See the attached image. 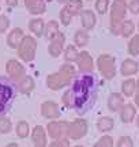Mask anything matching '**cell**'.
<instances>
[{
    "instance_id": "1",
    "label": "cell",
    "mask_w": 139,
    "mask_h": 147,
    "mask_svg": "<svg viewBox=\"0 0 139 147\" xmlns=\"http://www.w3.org/2000/svg\"><path fill=\"white\" fill-rule=\"evenodd\" d=\"M98 78L94 74H80L76 75L72 83L70 86L71 91L74 93L75 108L74 110L79 116L87 113L96 105L98 97Z\"/></svg>"
},
{
    "instance_id": "2",
    "label": "cell",
    "mask_w": 139,
    "mask_h": 147,
    "mask_svg": "<svg viewBox=\"0 0 139 147\" xmlns=\"http://www.w3.org/2000/svg\"><path fill=\"white\" fill-rule=\"evenodd\" d=\"M78 74H76V68H75L74 64L70 63H64L61 64L59 71L56 72L49 74L47 76V80H45V84L49 90L52 91H57V90H61L64 87H68L71 86L72 80L75 79Z\"/></svg>"
},
{
    "instance_id": "3",
    "label": "cell",
    "mask_w": 139,
    "mask_h": 147,
    "mask_svg": "<svg viewBox=\"0 0 139 147\" xmlns=\"http://www.w3.org/2000/svg\"><path fill=\"white\" fill-rule=\"evenodd\" d=\"M15 83L8 76L0 75V116L5 115L15 101Z\"/></svg>"
},
{
    "instance_id": "4",
    "label": "cell",
    "mask_w": 139,
    "mask_h": 147,
    "mask_svg": "<svg viewBox=\"0 0 139 147\" xmlns=\"http://www.w3.org/2000/svg\"><path fill=\"white\" fill-rule=\"evenodd\" d=\"M97 68L101 76L107 80H111L117 74V65H116V57L109 53H102L97 59Z\"/></svg>"
},
{
    "instance_id": "5",
    "label": "cell",
    "mask_w": 139,
    "mask_h": 147,
    "mask_svg": "<svg viewBox=\"0 0 139 147\" xmlns=\"http://www.w3.org/2000/svg\"><path fill=\"white\" fill-rule=\"evenodd\" d=\"M36 52H37V40H36V37L25 36L21 45L18 47V57L21 59L23 63H32L36 59Z\"/></svg>"
},
{
    "instance_id": "6",
    "label": "cell",
    "mask_w": 139,
    "mask_h": 147,
    "mask_svg": "<svg viewBox=\"0 0 139 147\" xmlns=\"http://www.w3.org/2000/svg\"><path fill=\"white\" fill-rule=\"evenodd\" d=\"M47 134L52 140L68 139V121L65 120H52L47 125Z\"/></svg>"
},
{
    "instance_id": "7",
    "label": "cell",
    "mask_w": 139,
    "mask_h": 147,
    "mask_svg": "<svg viewBox=\"0 0 139 147\" xmlns=\"http://www.w3.org/2000/svg\"><path fill=\"white\" fill-rule=\"evenodd\" d=\"M89 124L83 117H76L74 121L68 123V139L70 140H80L87 135Z\"/></svg>"
},
{
    "instance_id": "8",
    "label": "cell",
    "mask_w": 139,
    "mask_h": 147,
    "mask_svg": "<svg viewBox=\"0 0 139 147\" xmlns=\"http://www.w3.org/2000/svg\"><path fill=\"white\" fill-rule=\"evenodd\" d=\"M5 72H7V76L14 83H16L18 80H21L25 75H27L25 65L19 60H15V59H11V60L7 61V64H5Z\"/></svg>"
},
{
    "instance_id": "9",
    "label": "cell",
    "mask_w": 139,
    "mask_h": 147,
    "mask_svg": "<svg viewBox=\"0 0 139 147\" xmlns=\"http://www.w3.org/2000/svg\"><path fill=\"white\" fill-rule=\"evenodd\" d=\"M76 69L80 74H91L94 69V61L91 55L87 51H80L78 60H76Z\"/></svg>"
},
{
    "instance_id": "10",
    "label": "cell",
    "mask_w": 139,
    "mask_h": 147,
    "mask_svg": "<svg viewBox=\"0 0 139 147\" xmlns=\"http://www.w3.org/2000/svg\"><path fill=\"white\" fill-rule=\"evenodd\" d=\"M41 115H43L44 119H47V120H57L61 115V110H60V106L57 102H55V101H45L41 104Z\"/></svg>"
},
{
    "instance_id": "11",
    "label": "cell",
    "mask_w": 139,
    "mask_h": 147,
    "mask_svg": "<svg viewBox=\"0 0 139 147\" xmlns=\"http://www.w3.org/2000/svg\"><path fill=\"white\" fill-rule=\"evenodd\" d=\"M64 48H65V34L63 32H60L52 41H49L48 53L52 57L56 59V57H59L60 55H63Z\"/></svg>"
},
{
    "instance_id": "12",
    "label": "cell",
    "mask_w": 139,
    "mask_h": 147,
    "mask_svg": "<svg viewBox=\"0 0 139 147\" xmlns=\"http://www.w3.org/2000/svg\"><path fill=\"white\" fill-rule=\"evenodd\" d=\"M109 11H111V19L124 21L126 16H127V12H128L127 1L126 0H113Z\"/></svg>"
},
{
    "instance_id": "13",
    "label": "cell",
    "mask_w": 139,
    "mask_h": 147,
    "mask_svg": "<svg viewBox=\"0 0 139 147\" xmlns=\"http://www.w3.org/2000/svg\"><path fill=\"white\" fill-rule=\"evenodd\" d=\"M30 136L34 147H48V134L45 127L36 125L30 132Z\"/></svg>"
},
{
    "instance_id": "14",
    "label": "cell",
    "mask_w": 139,
    "mask_h": 147,
    "mask_svg": "<svg viewBox=\"0 0 139 147\" xmlns=\"http://www.w3.org/2000/svg\"><path fill=\"white\" fill-rule=\"evenodd\" d=\"M139 72V63L132 57L124 59L120 65V74L124 78H132Z\"/></svg>"
},
{
    "instance_id": "15",
    "label": "cell",
    "mask_w": 139,
    "mask_h": 147,
    "mask_svg": "<svg viewBox=\"0 0 139 147\" xmlns=\"http://www.w3.org/2000/svg\"><path fill=\"white\" fill-rule=\"evenodd\" d=\"M136 115H138V108H136L134 104H131V102L124 104V106L120 109V112H119L120 120H121V123H124V124L134 123Z\"/></svg>"
},
{
    "instance_id": "16",
    "label": "cell",
    "mask_w": 139,
    "mask_h": 147,
    "mask_svg": "<svg viewBox=\"0 0 139 147\" xmlns=\"http://www.w3.org/2000/svg\"><path fill=\"white\" fill-rule=\"evenodd\" d=\"M34 87H36V82H34V78L32 75H25L21 80H18L15 83L16 93H21V94H25V95L33 93Z\"/></svg>"
},
{
    "instance_id": "17",
    "label": "cell",
    "mask_w": 139,
    "mask_h": 147,
    "mask_svg": "<svg viewBox=\"0 0 139 147\" xmlns=\"http://www.w3.org/2000/svg\"><path fill=\"white\" fill-rule=\"evenodd\" d=\"M80 23H82V29H85L87 32H91L97 25V15L94 11L91 10H83L80 12Z\"/></svg>"
},
{
    "instance_id": "18",
    "label": "cell",
    "mask_w": 139,
    "mask_h": 147,
    "mask_svg": "<svg viewBox=\"0 0 139 147\" xmlns=\"http://www.w3.org/2000/svg\"><path fill=\"white\" fill-rule=\"evenodd\" d=\"M124 104H126L124 102V95L121 93H111L109 97H108V109L113 112V113H119L120 109L124 106Z\"/></svg>"
},
{
    "instance_id": "19",
    "label": "cell",
    "mask_w": 139,
    "mask_h": 147,
    "mask_svg": "<svg viewBox=\"0 0 139 147\" xmlns=\"http://www.w3.org/2000/svg\"><path fill=\"white\" fill-rule=\"evenodd\" d=\"M23 38H25L23 29L15 27V29H12V30L8 33V36H7V45H8L11 49H18V47L21 45V42Z\"/></svg>"
},
{
    "instance_id": "20",
    "label": "cell",
    "mask_w": 139,
    "mask_h": 147,
    "mask_svg": "<svg viewBox=\"0 0 139 147\" xmlns=\"http://www.w3.org/2000/svg\"><path fill=\"white\" fill-rule=\"evenodd\" d=\"M25 7L32 15H43L47 11L45 0H25Z\"/></svg>"
},
{
    "instance_id": "21",
    "label": "cell",
    "mask_w": 139,
    "mask_h": 147,
    "mask_svg": "<svg viewBox=\"0 0 139 147\" xmlns=\"http://www.w3.org/2000/svg\"><path fill=\"white\" fill-rule=\"evenodd\" d=\"M96 127L100 134H109L115 128V120L111 116H102L97 120Z\"/></svg>"
},
{
    "instance_id": "22",
    "label": "cell",
    "mask_w": 139,
    "mask_h": 147,
    "mask_svg": "<svg viewBox=\"0 0 139 147\" xmlns=\"http://www.w3.org/2000/svg\"><path fill=\"white\" fill-rule=\"evenodd\" d=\"M90 41V32H87L85 29H78L74 34V44L76 48H85Z\"/></svg>"
},
{
    "instance_id": "23",
    "label": "cell",
    "mask_w": 139,
    "mask_h": 147,
    "mask_svg": "<svg viewBox=\"0 0 139 147\" xmlns=\"http://www.w3.org/2000/svg\"><path fill=\"white\" fill-rule=\"evenodd\" d=\"M29 29H30V32L37 37V38L38 37H43L44 30H45V21H44L43 18H40V16H36V18L30 19V22H29Z\"/></svg>"
},
{
    "instance_id": "24",
    "label": "cell",
    "mask_w": 139,
    "mask_h": 147,
    "mask_svg": "<svg viewBox=\"0 0 139 147\" xmlns=\"http://www.w3.org/2000/svg\"><path fill=\"white\" fill-rule=\"evenodd\" d=\"M60 33V25L57 21H49L48 23H45V30H44V38L47 41H52L55 37Z\"/></svg>"
},
{
    "instance_id": "25",
    "label": "cell",
    "mask_w": 139,
    "mask_h": 147,
    "mask_svg": "<svg viewBox=\"0 0 139 147\" xmlns=\"http://www.w3.org/2000/svg\"><path fill=\"white\" fill-rule=\"evenodd\" d=\"M120 93L124 95V97H134V94L136 93V80L132 78H127L121 82V86H120Z\"/></svg>"
},
{
    "instance_id": "26",
    "label": "cell",
    "mask_w": 139,
    "mask_h": 147,
    "mask_svg": "<svg viewBox=\"0 0 139 147\" xmlns=\"http://www.w3.org/2000/svg\"><path fill=\"white\" fill-rule=\"evenodd\" d=\"M78 56H79V51H78V48L75 45H68V47L64 48V52H63L64 63H70V64L76 63Z\"/></svg>"
},
{
    "instance_id": "27",
    "label": "cell",
    "mask_w": 139,
    "mask_h": 147,
    "mask_svg": "<svg viewBox=\"0 0 139 147\" xmlns=\"http://www.w3.org/2000/svg\"><path fill=\"white\" fill-rule=\"evenodd\" d=\"M64 8L72 16L80 15V12L83 11V1L82 0H68L64 4Z\"/></svg>"
},
{
    "instance_id": "28",
    "label": "cell",
    "mask_w": 139,
    "mask_h": 147,
    "mask_svg": "<svg viewBox=\"0 0 139 147\" xmlns=\"http://www.w3.org/2000/svg\"><path fill=\"white\" fill-rule=\"evenodd\" d=\"M127 52L132 57H138L139 56V34H135V36L130 38L128 45H127Z\"/></svg>"
},
{
    "instance_id": "29",
    "label": "cell",
    "mask_w": 139,
    "mask_h": 147,
    "mask_svg": "<svg viewBox=\"0 0 139 147\" xmlns=\"http://www.w3.org/2000/svg\"><path fill=\"white\" fill-rule=\"evenodd\" d=\"M15 132H16V136L21 138V139H25L30 135V125H29V123L25 120H21L18 121V124L15 127Z\"/></svg>"
},
{
    "instance_id": "30",
    "label": "cell",
    "mask_w": 139,
    "mask_h": 147,
    "mask_svg": "<svg viewBox=\"0 0 139 147\" xmlns=\"http://www.w3.org/2000/svg\"><path fill=\"white\" fill-rule=\"evenodd\" d=\"M135 33V23L131 19H124L121 26V36L123 38H131Z\"/></svg>"
},
{
    "instance_id": "31",
    "label": "cell",
    "mask_w": 139,
    "mask_h": 147,
    "mask_svg": "<svg viewBox=\"0 0 139 147\" xmlns=\"http://www.w3.org/2000/svg\"><path fill=\"white\" fill-rule=\"evenodd\" d=\"M61 104L64 108L67 109H74L75 108V98H74V93L71 91V89L65 90L63 95H61Z\"/></svg>"
},
{
    "instance_id": "32",
    "label": "cell",
    "mask_w": 139,
    "mask_h": 147,
    "mask_svg": "<svg viewBox=\"0 0 139 147\" xmlns=\"http://www.w3.org/2000/svg\"><path fill=\"white\" fill-rule=\"evenodd\" d=\"M12 131V121L10 117H7L5 115L0 116V134L7 135Z\"/></svg>"
},
{
    "instance_id": "33",
    "label": "cell",
    "mask_w": 139,
    "mask_h": 147,
    "mask_svg": "<svg viewBox=\"0 0 139 147\" xmlns=\"http://www.w3.org/2000/svg\"><path fill=\"white\" fill-rule=\"evenodd\" d=\"M93 147H115V140L111 135H102L98 140H97Z\"/></svg>"
},
{
    "instance_id": "34",
    "label": "cell",
    "mask_w": 139,
    "mask_h": 147,
    "mask_svg": "<svg viewBox=\"0 0 139 147\" xmlns=\"http://www.w3.org/2000/svg\"><path fill=\"white\" fill-rule=\"evenodd\" d=\"M111 8V0H96V11L100 15H105Z\"/></svg>"
},
{
    "instance_id": "35",
    "label": "cell",
    "mask_w": 139,
    "mask_h": 147,
    "mask_svg": "<svg viewBox=\"0 0 139 147\" xmlns=\"http://www.w3.org/2000/svg\"><path fill=\"white\" fill-rule=\"evenodd\" d=\"M121 26H123V21H115V19H109V32L113 36L120 37L121 36Z\"/></svg>"
},
{
    "instance_id": "36",
    "label": "cell",
    "mask_w": 139,
    "mask_h": 147,
    "mask_svg": "<svg viewBox=\"0 0 139 147\" xmlns=\"http://www.w3.org/2000/svg\"><path fill=\"white\" fill-rule=\"evenodd\" d=\"M59 19H60V25H63V26H70V23L72 22L74 19V16L70 14L68 11L65 10L64 7L60 10V14H59Z\"/></svg>"
},
{
    "instance_id": "37",
    "label": "cell",
    "mask_w": 139,
    "mask_h": 147,
    "mask_svg": "<svg viewBox=\"0 0 139 147\" xmlns=\"http://www.w3.org/2000/svg\"><path fill=\"white\" fill-rule=\"evenodd\" d=\"M115 147H134V140L131 136L124 135L117 139V142L115 143Z\"/></svg>"
},
{
    "instance_id": "38",
    "label": "cell",
    "mask_w": 139,
    "mask_h": 147,
    "mask_svg": "<svg viewBox=\"0 0 139 147\" xmlns=\"http://www.w3.org/2000/svg\"><path fill=\"white\" fill-rule=\"evenodd\" d=\"M128 12L132 15H139V0H130L127 1Z\"/></svg>"
},
{
    "instance_id": "39",
    "label": "cell",
    "mask_w": 139,
    "mask_h": 147,
    "mask_svg": "<svg viewBox=\"0 0 139 147\" xmlns=\"http://www.w3.org/2000/svg\"><path fill=\"white\" fill-rule=\"evenodd\" d=\"M10 27V18L7 15H0V33H5Z\"/></svg>"
},
{
    "instance_id": "40",
    "label": "cell",
    "mask_w": 139,
    "mask_h": 147,
    "mask_svg": "<svg viewBox=\"0 0 139 147\" xmlns=\"http://www.w3.org/2000/svg\"><path fill=\"white\" fill-rule=\"evenodd\" d=\"M48 147H70V139H61V140H52Z\"/></svg>"
},
{
    "instance_id": "41",
    "label": "cell",
    "mask_w": 139,
    "mask_h": 147,
    "mask_svg": "<svg viewBox=\"0 0 139 147\" xmlns=\"http://www.w3.org/2000/svg\"><path fill=\"white\" fill-rule=\"evenodd\" d=\"M5 4L10 7H16L18 5V0H5Z\"/></svg>"
},
{
    "instance_id": "42",
    "label": "cell",
    "mask_w": 139,
    "mask_h": 147,
    "mask_svg": "<svg viewBox=\"0 0 139 147\" xmlns=\"http://www.w3.org/2000/svg\"><path fill=\"white\" fill-rule=\"evenodd\" d=\"M134 105L136 108H139V91H136L134 94Z\"/></svg>"
},
{
    "instance_id": "43",
    "label": "cell",
    "mask_w": 139,
    "mask_h": 147,
    "mask_svg": "<svg viewBox=\"0 0 139 147\" xmlns=\"http://www.w3.org/2000/svg\"><path fill=\"white\" fill-rule=\"evenodd\" d=\"M135 125L139 129V112H138V115H136V117H135Z\"/></svg>"
},
{
    "instance_id": "44",
    "label": "cell",
    "mask_w": 139,
    "mask_h": 147,
    "mask_svg": "<svg viewBox=\"0 0 139 147\" xmlns=\"http://www.w3.org/2000/svg\"><path fill=\"white\" fill-rule=\"evenodd\" d=\"M5 147H19V146H18L16 143H8V144H7Z\"/></svg>"
},
{
    "instance_id": "45",
    "label": "cell",
    "mask_w": 139,
    "mask_h": 147,
    "mask_svg": "<svg viewBox=\"0 0 139 147\" xmlns=\"http://www.w3.org/2000/svg\"><path fill=\"white\" fill-rule=\"evenodd\" d=\"M136 91H139V78L136 79Z\"/></svg>"
},
{
    "instance_id": "46",
    "label": "cell",
    "mask_w": 139,
    "mask_h": 147,
    "mask_svg": "<svg viewBox=\"0 0 139 147\" xmlns=\"http://www.w3.org/2000/svg\"><path fill=\"white\" fill-rule=\"evenodd\" d=\"M57 1H59V3H61V4H65L68 0H57Z\"/></svg>"
},
{
    "instance_id": "47",
    "label": "cell",
    "mask_w": 139,
    "mask_h": 147,
    "mask_svg": "<svg viewBox=\"0 0 139 147\" xmlns=\"http://www.w3.org/2000/svg\"><path fill=\"white\" fill-rule=\"evenodd\" d=\"M74 147H85V146H83V144H75Z\"/></svg>"
},
{
    "instance_id": "48",
    "label": "cell",
    "mask_w": 139,
    "mask_h": 147,
    "mask_svg": "<svg viewBox=\"0 0 139 147\" xmlns=\"http://www.w3.org/2000/svg\"><path fill=\"white\" fill-rule=\"evenodd\" d=\"M136 27H138V30H139V19H138V23H136Z\"/></svg>"
},
{
    "instance_id": "49",
    "label": "cell",
    "mask_w": 139,
    "mask_h": 147,
    "mask_svg": "<svg viewBox=\"0 0 139 147\" xmlns=\"http://www.w3.org/2000/svg\"><path fill=\"white\" fill-rule=\"evenodd\" d=\"M0 10H1V0H0Z\"/></svg>"
},
{
    "instance_id": "50",
    "label": "cell",
    "mask_w": 139,
    "mask_h": 147,
    "mask_svg": "<svg viewBox=\"0 0 139 147\" xmlns=\"http://www.w3.org/2000/svg\"><path fill=\"white\" fill-rule=\"evenodd\" d=\"M87 1H91V0H87Z\"/></svg>"
}]
</instances>
